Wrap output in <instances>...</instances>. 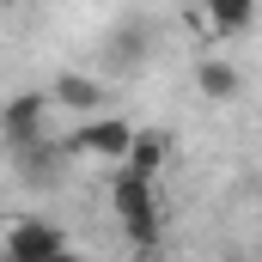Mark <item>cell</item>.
Listing matches in <instances>:
<instances>
[{
    "mask_svg": "<svg viewBox=\"0 0 262 262\" xmlns=\"http://www.w3.org/2000/svg\"><path fill=\"white\" fill-rule=\"evenodd\" d=\"M110 201H116V220H122L128 244L134 250H152V244H159V201H152V183L134 177V171H122V177L110 183Z\"/></svg>",
    "mask_w": 262,
    "mask_h": 262,
    "instance_id": "obj_1",
    "label": "cell"
},
{
    "mask_svg": "<svg viewBox=\"0 0 262 262\" xmlns=\"http://www.w3.org/2000/svg\"><path fill=\"white\" fill-rule=\"evenodd\" d=\"M0 250H6V262H55L67 250V232L49 220H12V226H0Z\"/></svg>",
    "mask_w": 262,
    "mask_h": 262,
    "instance_id": "obj_2",
    "label": "cell"
},
{
    "mask_svg": "<svg viewBox=\"0 0 262 262\" xmlns=\"http://www.w3.org/2000/svg\"><path fill=\"white\" fill-rule=\"evenodd\" d=\"M43 110H49V92H18L6 110H0V134H6V146L25 159V152H37V146H49V134H43Z\"/></svg>",
    "mask_w": 262,
    "mask_h": 262,
    "instance_id": "obj_3",
    "label": "cell"
},
{
    "mask_svg": "<svg viewBox=\"0 0 262 262\" xmlns=\"http://www.w3.org/2000/svg\"><path fill=\"white\" fill-rule=\"evenodd\" d=\"M73 152H85V159H128L134 146V128L122 122V116H98V122H85V128L67 140Z\"/></svg>",
    "mask_w": 262,
    "mask_h": 262,
    "instance_id": "obj_4",
    "label": "cell"
},
{
    "mask_svg": "<svg viewBox=\"0 0 262 262\" xmlns=\"http://www.w3.org/2000/svg\"><path fill=\"white\" fill-rule=\"evenodd\" d=\"M195 85H201V98L226 104V98H238V92H244V73H238L232 61H220V55H207V61L195 67Z\"/></svg>",
    "mask_w": 262,
    "mask_h": 262,
    "instance_id": "obj_5",
    "label": "cell"
},
{
    "mask_svg": "<svg viewBox=\"0 0 262 262\" xmlns=\"http://www.w3.org/2000/svg\"><path fill=\"white\" fill-rule=\"evenodd\" d=\"M250 18H256V6H244V0L201 6V12H195V25H201V31H220V37H232V31H250Z\"/></svg>",
    "mask_w": 262,
    "mask_h": 262,
    "instance_id": "obj_6",
    "label": "cell"
},
{
    "mask_svg": "<svg viewBox=\"0 0 262 262\" xmlns=\"http://www.w3.org/2000/svg\"><path fill=\"white\" fill-rule=\"evenodd\" d=\"M165 146H171V140H165L159 128H152V134L134 128V146H128V165H122V171H134V177H146V183H152V171L165 165Z\"/></svg>",
    "mask_w": 262,
    "mask_h": 262,
    "instance_id": "obj_7",
    "label": "cell"
},
{
    "mask_svg": "<svg viewBox=\"0 0 262 262\" xmlns=\"http://www.w3.org/2000/svg\"><path fill=\"white\" fill-rule=\"evenodd\" d=\"M49 98L67 104V110H98V98H104V92H98V79H85V73H61Z\"/></svg>",
    "mask_w": 262,
    "mask_h": 262,
    "instance_id": "obj_8",
    "label": "cell"
},
{
    "mask_svg": "<svg viewBox=\"0 0 262 262\" xmlns=\"http://www.w3.org/2000/svg\"><path fill=\"white\" fill-rule=\"evenodd\" d=\"M55 262H85V256H79V250H61V256H55Z\"/></svg>",
    "mask_w": 262,
    "mask_h": 262,
    "instance_id": "obj_9",
    "label": "cell"
}]
</instances>
